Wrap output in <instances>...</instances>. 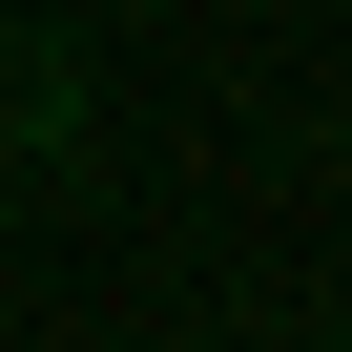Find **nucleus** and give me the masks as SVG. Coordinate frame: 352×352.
<instances>
[{"label": "nucleus", "mask_w": 352, "mask_h": 352, "mask_svg": "<svg viewBox=\"0 0 352 352\" xmlns=\"http://www.w3.org/2000/svg\"><path fill=\"white\" fill-rule=\"evenodd\" d=\"M63 124H83V83H42V42H21V63H0V187H21Z\"/></svg>", "instance_id": "obj_1"}, {"label": "nucleus", "mask_w": 352, "mask_h": 352, "mask_svg": "<svg viewBox=\"0 0 352 352\" xmlns=\"http://www.w3.org/2000/svg\"><path fill=\"white\" fill-rule=\"evenodd\" d=\"M0 63H21V21H0Z\"/></svg>", "instance_id": "obj_2"}]
</instances>
